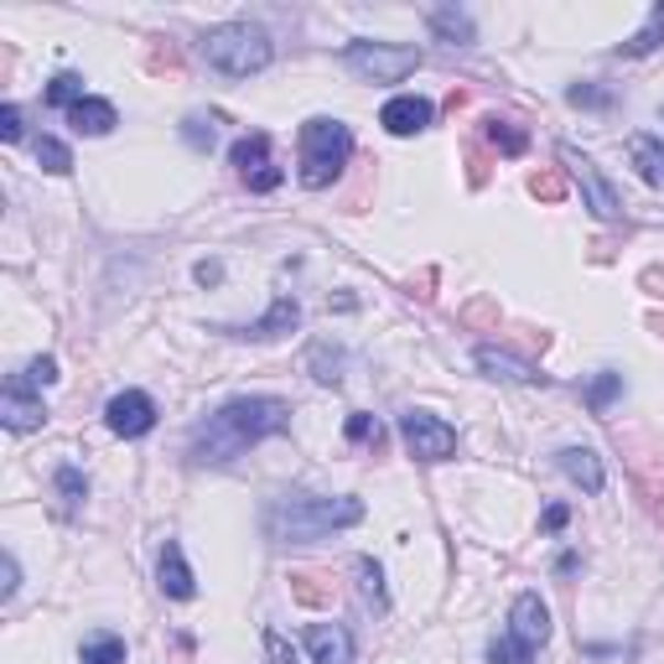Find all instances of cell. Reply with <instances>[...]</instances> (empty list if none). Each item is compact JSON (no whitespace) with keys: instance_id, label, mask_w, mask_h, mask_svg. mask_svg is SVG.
Segmentation results:
<instances>
[{"instance_id":"1","label":"cell","mask_w":664,"mask_h":664,"mask_svg":"<svg viewBox=\"0 0 664 664\" xmlns=\"http://www.w3.org/2000/svg\"><path fill=\"white\" fill-rule=\"evenodd\" d=\"M286 425H291V406L286 400H276V395H244V400H229L208 421L192 425L187 452H192L198 467H229V462L244 457L265 436H280Z\"/></svg>"},{"instance_id":"2","label":"cell","mask_w":664,"mask_h":664,"mask_svg":"<svg viewBox=\"0 0 664 664\" xmlns=\"http://www.w3.org/2000/svg\"><path fill=\"white\" fill-rule=\"evenodd\" d=\"M364 519L358 498H317V494H286L265 509V535L276 545H312V540L332 535V530H348Z\"/></svg>"},{"instance_id":"3","label":"cell","mask_w":664,"mask_h":664,"mask_svg":"<svg viewBox=\"0 0 664 664\" xmlns=\"http://www.w3.org/2000/svg\"><path fill=\"white\" fill-rule=\"evenodd\" d=\"M203 57L208 68H219L223 78H250L270 68V37L250 26V21H229V26H213L203 37Z\"/></svg>"},{"instance_id":"4","label":"cell","mask_w":664,"mask_h":664,"mask_svg":"<svg viewBox=\"0 0 664 664\" xmlns=\"http://www.w3.org/2000/svg\"><path fill=\"white\" fill-rule=\"evenodd\" d=\"M353 156V130L343 120L317 114L301 125V187H328Z\"/></svg>"},{"instance_id":"5","label":"cell","mask_w":664,"mask_h":664,"mask_svg":"<svg viewBox=\"0 0 664 664\" xmlns=\"http://www.w3.org/2000/svg\"><path fill=\"white\" fill-rule=\"evenodd\" d=\"M343 68L358 74L364 84H406L421 68V53L400 47V42H353L348 53H343Z\"/></svg>"},{"instance_id":"6","label":"cell","mask_w":664,"mask_h":664,"mask_svg":"<svg viewBox=\"0 0 664 664\" xmlns=\"http://www.w3.org/2000/svg\"><path fill=\"white\" fill-rule=\"evenodd\" d=\"M400 436H406V452L416 462H446L457 452V431L446 421H436L431 410H406L400 416Z\"/></svg>"},{"instance_id":"7","label":"cell","mask_w":664,"mask_h":664,"mask_svg":"<svg viewBox=\"0 0 664 664\" xmlns=\"http://www.w3.org/2000/svg\"><path fill=\"white\" fill-rule=\"evenodd\" d=\"M234 166H240V177H244L250 192H276L280 177H286V171L270 162V141H265L259 130L255 135H244L240 146H234Z\"/></svg>"},{"instance_id":"8","label":"cell","mask_w":664,"mask_h":664,"mask_svg":"<svg viewBox=\"0 0 664 664\" xmlns=\"http://www.w3.org/2000/svg\"><path fill=\"white\" fill-rule=\"evenodd\" d=\"M561 162L572 166V177L582 182V192H587V208H591V213H597L602 223L618 219V208H623V203H618V192L608 187V177L597 171V162H591V156H576L572 146H561Z\"/></svg>"},{"instance_id":"9","label":"cell","mask_w":664,"mask_h":664,"mask_svg":"<svg viewBox=\"0 0 664 664\" xmlns=\"http://www.w3.org/2000/svg\"><path fill=\"white\" fill-rule=\"evenodd\" d=\"M104 421H110L114 436L135 442V436H146L151 425H156V400L141 395V389H125V395H114L110 406H104Z\"/></svg>"},{"instance_id":"10","label":"cell","mask_w":664,"mask_h":664,"mask_svg":"<svg viewBox=\"0 0 664 664\" xmlns=\"http://www.w3.org/2000/svg\"><path fill=\"white\" fill-rule=\"evenodd\" d=\"M0 421H5V431H37V425L47 421L42 395H26V374L5 379V395H0Z\"/></svg>"},{"instance_id":"11","label":"cell","mask_w":664,"mask_h":664,"mask_svg":"<svg viewBox=\"0 0 664 664\" xmlns=\"http://www.w3.org/2000/svg\"><path fill=\"white\" fill-rule=\"evenodd\" d=\"M509 633L530 649H540L551 639V608L540 602V591H519L514 597V608H509Z\"/></svg>"},{"instance_id":"12","label":"cell","mask_w":664,"mask_h":664,"mask_svg":"<svg viewBox=\"0 0 664 664\" xmlns=\"http://www.w3.org/2000/svg\"><path fill=\"white\" fill-rule=\"evenodd\" d=\"M379 125L389 135H421L431 125V99H421V93H395L385 110H379Z\"/></svg>"},{"instance_id":"13","label":"cell","mask_w":664,"mask_h":664,"mask_svg":"<svg viewBox=\"0 0 664 664\" xmlns=\"http://www.w3.org/2000/svg\"><path fill=\"white\" fill-rule=\"evenodd\" d=\"M307 649H312L317 664H353V633L343 623H312Z\"/></svg>"},{"instance_id":"14","label":"cell","mask_w":664,"mask_h":664,"mask_svg":"<svg viewBox=\"0 0 664 664\" xmlns=\"http://www.w3.org/2000/svg\"><path fill=\"white\" fill-rule=\"evenodd\" d=\"M561 473L576 483V488H587V494H602V462H597V452L591 446H566L561 452Z\"/></svg>"},{"instance_id":"15","label":"cell","mask_w":664,"mask_h":664,"mask_svg":"<svg viewBox=\"0 0 664 664\" xmlns=\"http://www.w3.org/2000/svg\"><path fill=\"white\" fill-rule=\"evenodd\" d=\"M478 369L488 374V379H509V385H535L540 374L524 364V358H514V353H498V348H488L483 343L478 348Z\"/></svg>"},{"instance_id":"16","label":"cell","mask_w":664,"mask_h":664,"mask_svg":"<svg viewBox=\"0 0 664 664\" xmlns=\"http://www.w3.org/2000/svg\"><path fill=\"white\" fill-rule=\"evenodd\" d=\"M162 591L166 597H177V602H187V597L198 591V582H192V572H187L182 545H177V540H166V551H162Z\"/></svg>"},{"instance_id":"17","label":"cell","mask_w":664,"mask_h":664,"mask_svg":"<svg viewBox=\"0 0 664 664\" xmlns=\"http://www.w3.org/2000/svg\"><path fill=\"white\" fill-rule=\"evenodd\" d=\"M68 125H74L78 135H110V130L120 125V114H114V104H104V99H84V104L68 110Z\"/></svg>"},{"instance_id":"18","label":"cell","mask_w":664,"mask_h":664,"mask_svg":"<svg viewBox=\"0 0 664 664\" xmlns=\"http://www.w3.org/2000/svg\"><path fill=\"white\" fill-rule=\"evenodd\" d=\"M628 151H633V162H639V171H644V182L664 187V146L660 141H654V135H633Z\"/></svg>"},{"instance_id":"19","label":"cell","mask_w":664,"mask_h":664,"mask_svg":"<svg viewBox=\"0 0 664 664\" xmlns=\"http://www.w3.org/2000/svg\"><path fill=\"white\" fill-rule=\"evenodd\" d=\"M664 42V0L649 11V21H644V32L639 37H628V42H618V57H649L654 47Z\"/></svg>"},{"instance_id":"20","label":"cell","mask_w":664,"mask_h":664,"mask_svg":"<svg viewBox=\"0 0 664 664\" xmlns=\"http://www.w3.org/2000/svg\"><path fill=\"white\" fill-rule=\"evenodd\" d=\"M301 322V307H296L291 296H280L276 307H270V317H259L255 328H244V337H280L286 328H296Z\"/></svg>"},{"instance_id":"21","label":"cell","mask_w":664,"mask_h":664,"mask_svg":"<svg viewBox=\"0 0 664 664\" xmlns=\"http://www.w3.org/2000/svg\"><path fill=\"white\" fill-rule=\"evenodd\" d=\"M84 664H125V639H114V633L84 639Z\"/></svg>"},{"instance_id":"22","label":"cell","mask_w":664,"mask_h":664,"mask_svg":"<svg viewBox=\"0 0 664 664\" xmlns=\"http://www.w3.org/2000/svg\"><path fill=\"white\" fill-rule=\"evenodd\" d=\"M182 135L192 151H213V141H219V114H187Z\"/></svg>"},{"instance_id":"23","label":"cell","mask_w":664,"mask_h":664,"mask_svg":"<svg viewBox=\"0 0 664 664\" xmlns=\"http://www.w3.org/2000/svg\"><path fill=\"white\" fill-rule=\"evenodd\" d=\"M47 104H57V110L84 104V78H78V74H57L53 84H47Z\"/></svg>"},{"instance_id":"24","label":"cell","mask_w":664,"mask_h":664,"mask_svg":"<svg viewBox=\"0 0 664 664\" xmlns=\"http://www.w3.org/2000/svg\"><path fill=\"white\" fill-rule=\"evenodd\" d=\"M37 162H42V171L63 177V171H74V151L63 146V141H53V135H42V141H37Z\"/></svg>"},{"instance_id":"25","label":"cell","mask_w":664,"mask_h":664,"mask_svg":"<svg viewBox=\"0 0 664 664\" xmlns=\"http://www.w3.org/2000/svg\"><path fill=\"white\" fill-rule=\"evenodd\" d=\"M488 660H494V664H530V660H535V649L519 644L514 633H498L494 644H488Z\"/></svg>"},{"instance_id":"26","label":"cell","mask_w":664,"mask_h":664,"mask_svg":"<svg viewBox=\"0 0 664 664\" xmlns=\"http://www.w3.org/2000/svg\"><path fill=\"white\" fill-rule=\"evenodd\" d=\"M291 597L301 608H332V587H317V576H291Z\"/></svg>"},{"instance_id":"27","label":"cell","mask_w":664,"mask_h":664,"mask_svg":"<svg viewBox=\"0 0 664 664\" xmlns=\"http://www.w3.org/2000/svg\"><path fill=\"white\" fill-rule=\"evenodd\" d=\"M57 494H63V509H78V498L89 494V478L78 467H57Z\"/></svg>"},{"instance_id":"28","label":"cell","mask_w":664,"mask_h":664,"mask_svg":"<svg viewBox=\"0 0 664 664\" xmlns=\"http://www.w3.org/2000/svg\"><path fill=\"white\" fill-rule=\"evenodd\" d=\"M337 369H343V353H332L328 343H317L312 348V374L322 379V385H337V379H343Z\"/></svg>"},{"instance_id":"29","label":"cell","mask_w":664,"mask_h":664,"mask_svg":"<svg viewBox=\"0 0 664 664\" xmlns=\"http://www.w3.org/2000/svg\"><path fill=\"white\" fill-rule=\"evenodd\" d=\"M343 431H348V442H358V446H379V442H385V425L374 421V416H348Z\"/></svg>"},{"instance_id":"30","label":"cell","mask_w":664,"mask_h":664,"mask_svg":"<svg viewBox=\"0 0 664 664\" xmlns=\"http://www.w3.org/2000/svg\"><path fill=\"white\" fill-rule=\"evenodd\" d=\"M488 141H494L503 156H519V151H524V130H509V120H488Z\"/></svg>"},{"instance_id":"31","label":"cell","mask_w":664,"mask_h":664,"mask_svg":"<svg viewBox=\"0 0 664 664\" xmlns=\"http://www.w3.org/2000/svg\"><path fill=\"white\" fill-rule=\"evenodd\" d=\"M623 389V374H602V379H591V389H587V406L591 410H608L612 406V395Z\"/></svg>"},{"instance_id":"32","label":"cell","mask_w":664,"mask_h":664,"mask_svg":"<svg viewBox=\"0 0 664 664\" xmlns=\"http://www.w3.org/2000/svg\"><path fill=\"white\" fill-rule=\"evenodd\" d=\"M530 192L545 198V203H561V198H566V182H561V171H540L535 182H530Z\"/></svg>"},{"instance_id":"33","label":"cell","mask_w":664,"mask_h":664,"mask_svg":"<svg viewBox=\"0 0 664 664\" xmlns=\"http://www.w3.org/2000/svg\"><path fill=\"white\" fill-rule=\"evenodd\" d=\"M265 654H270V664H301V660H296V649L280 639L276 628H265Z\"/></svg>"},{"instance_id":"34","label":"cell","mask_w":664,"mask_h":664,"mask_svg":"<svg viewBox=\"0 0 664 664\" xmlns=\"http://www.w3.org/2000/svg\"><path fill=\"white\" fill-rule=\"evenodd\" d=\"M57 379V358H47V353H42V358H32V369H26V385H53Z\"/></svg>"},{"instance_id":"35","label":"cell","mask_w":664,"mask_h":664,"mask_svg":"<svg viewBox=\"0 0 664 664\" xmlns=\"http://www.w3.org/2000/svg\"><path fill=\"white\" fill-rule=\"evenodd\" d=\"M0 135H5V141H21V110H16V104H5V110H0Z\"/></svg>"},{"instance_id":"36","label":"cell","mask_w":664,"mask_h":664,"mask_svg":"<svg viewBox=\"0 0 664 664\" xmlns=\"http://www.w3.org/2000/svg\"><path fill=\"white\" fill-rule=\"evenodd\" d=\"M572 104H608V93H602V89H587V84H576V89H572Z\"/></svg>"},{"instance_id":"37","label":"cell","mask_w":664,"mask_h":664,"mask_svg":"<svg viewBox=\"0 0 664 664\" xmlns=\"http://www.w3.org/2000/svg\"><path fill=\"white\" fill-rule=\"evenodd\" d=\"M198 280H203V286H219V280H223V270H219V265H213V259H203V265H198Z\"/></svg>"},{"instance_id":"38","label":"cell","mask_w":664,"mask_h":664,"mask_svg":"<svg viewBox=\"0 0 664 664\" xmlns=\"http://www.w3.org/2000/svg\"><path fill=\"white\" fill-rule=\"evenodd\" d=\"M561 524H566V503H551L545 509V530H561Z\"/></svg>"}]
</instances>
